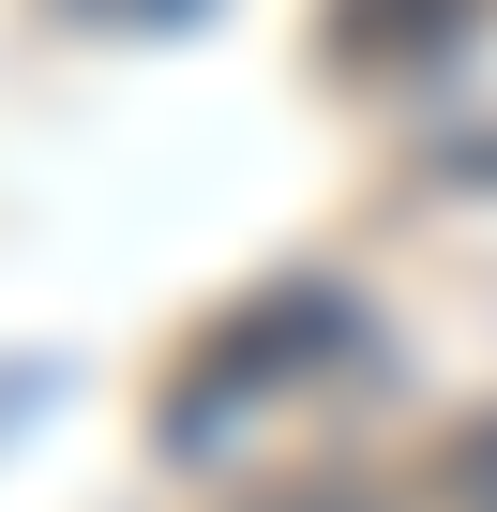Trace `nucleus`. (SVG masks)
Returning <instances> with one entry per match:
<instances>
[{
  "instance_id": "obj_1",
  "label": "nucleus",
  "mask_w": 497,
  "mask_h": 512,
  "mask_svg": "<svg viewBox=\"0 0 497 512\" xmlns=\"http://www.w3.org/2000/svg\"><path fill=\"white\" fill-rule=\"evenodd\" d=\"M437 497H452V512H497V407H467V422H452V452H437Z\"/></svg>"
}]
</instances>
